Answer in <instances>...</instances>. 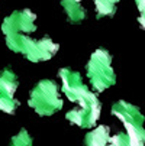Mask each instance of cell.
Masks as SVG:
<instances>
[{
    "label": "cell",
    "mask_w": 145,
    "mask_h": 146,
    "mask_svg": "<svg viewBox=\"0 0 145 146\" xmlns=\"http://www.w3.org/2000/svg\"><path fill=\"white\" fill-rule=\"evenodd\" d=\"M12 146H31V137L28 136V133L25 130H22L17 136L13 137Z\"/></svg>",
    "instance_id": "cell-8"
},
{
    "label": "cell",
    "mask_w": 145,
    "mask_h": 146,
    "mask_svg": "<svg viewBox=\"0 0 145 146\" xmlns=\"http://www.w3.org/2000/svg\"><path fill=\"white\" fill-rule=\"evenodd\" d=\"M112 113L115 116H118V119L125 124V127H142L144 123V116L141 114V111L132 106V104L126 103V101H118L113 104L112 107Z\"/></svg>",
    "instance_id": "cell-4"
},
{
    "label": "cell",
    "mask_w": 145,
    "mask_h": 146,
    "mask_svg": "<svg viewBox=\"0 0 145 146\" xmlns=\"http://www.w3.org/2000/svg\"><path fill=\"white\" fill-rule=\"evenodd\" d=\"M106 146H129L128 136L123 135V133H119V135H116L113 137H109Z\"/></svg>",
    "instance_id": "cell-7"
},
{
    "label": "cell",
    "mask_w": 145,
    "mask_h": 146,
    "mask_svg": "<svg viewBox=\"0 0 145 146\" xmlns=\"http://www.w3.org/2000/svg\"><path fill=\"white\" fill-rule=\"evenodd\" d=\"M29 104L41 116H49L63 107V101L58 97L57 86L49 80L41 81L32 90Z\"/></svg>",
    "instance_id": "cell-2"
},
{
    "label": "cell",
    "mask_w": 145,
    "mask_h": 146,
    "mask_svg": "<svg viewBox=\"0 0 145 146\" xmlns=\"http://www.w3.org/2000/svg\"><path fill=\"white\" fill-rule=\"evenodd\" d=\"M138 22H139L141 28H144V29H145V10H144V12H141V15H139V17H138Z\"/></svg>",
    "instance_id": "cell-9"
},
{
    "label": "cell",
    "mask_w": 145,
    "mask_h": 146,
    "mask_svg": "<svg viewBox=\"0 0 145 146\" xmlns=\"http://www.w3.org/2000/svg\"><path fill=\"white\" fill-rule=\"evenodd\" d=\"M136 2V6L139 9V12H144L145 10V0H135Z\"/></svg>",
    "instance_id": "cell-10"
},
{
    "label": "cell",
    "mask_w": 145,
    "mask_h": 146,
    "mask_svg": "<svg viewBox=\"0 0 145 146\" xmlns=\"http://www.w3.org/2000/svg\"><path fill=\"white\" fill-rule=\"evenodd\" d=\"M110 55L105 49H97L87 64V72L96 91H102L115 82V72L110 67Z\"/></svg>",
    "instance_id": "cell-3"
},
{
    "label": "cell",
    "mask_w": 145,
    "mask_h": 146,
    "mask_svg": "<svg viewBox=\"0 0 145 146\" xmlns=\"http://www.w3.org/2000/svg\"><path fill=\"white\" fill-rule=\"evenodd\" d=\"M108 139H109V127L99 126L86 136L84 146H106Z\"/></svg>",
    "instance_id": "cell-6"
},
{
    "label": "cell",
    "mask_w": 145,
    "mask_h": 146,
    "mask_svg": "<svg viewBox=\"0 0 145 146\" xmlns=\"http://www.w3.org/2000/svg\"><path fill=\"white\" fill-rule=\"evenodd\" d=\"M17 87L16 75L7 70L0 74V97H10L13 98L15 90Z\"/></svg>",
    "instance_id": "cell-5"
},
{
    "label": "cell",
    "mask_w": 145,
    "mask_h": 146,
    "mask_svg": "<svg viewBox=\"0 0 145 146\" xmlns=\"http://www.w3.org/2000/svg\"><path fill=\"white\" fill-rule=\"evenodd\" d=\"M59 77L63 78L64 93L73 103H76L74 109L67 113V119L80 127H92L100 114L99 100L83 86L78 72L64 68L59 72Z\"/></svg>",
    "instance_id": "cell-1"
}]
</instances>
